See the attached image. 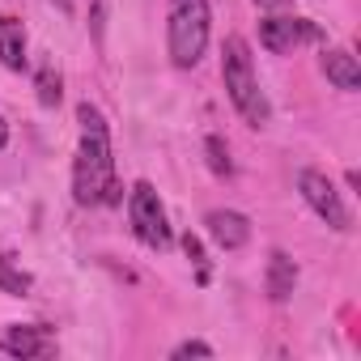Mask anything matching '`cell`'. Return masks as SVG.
<instances>
[{
    "label": "cell",
    "instance_id": "cell-1",
    "mask_svg": "<svg viewBox=\"0 0 361 361\" xmlns=\"http://www.w3.org/2000/svg\"><path fill=\"white\" fill-rule=\"evenodd\" d=\"M77 123H81V140H77V157H73V200L81 209H94L106 200V192L115 183L111 128L94 102L77 106Z\"/></svg>",
    "mask_w": 361,
    "mask_h": 361
},
{
    "label": "cell",
    "instance_id": "cell-2",
    "mask_svg": "<svg viewBox=\"0 0 361 361\" xmlns=\"http://www.w3.org/2000/svg\"><path fill=\"white\" fill-rule=\"evenodd\" d=\"M221 81H226V94H230L234 111H238L251 128H268L272 106H268V94H264L259 81H255L251 47H247V39H238V35H230L226 47H221Z\"/></svg>",
    "mask_w": 361,
    "mask_h": 361
},
{
    "label": "cell",
    "instance_id": "cell-3",
    "mask_svg": "<svg viewBox=\"0 0 361 361\" xmlns=\"http://www.w3.org/2000/svg\"><path fill=\"white\" fill-rule=\"evenodd\" d=\"M209 30H213L209 0H170V13H166L170 64L174 68H196L209 51Z\"/></svg>",
    "mask_w": 361,
    "mask_h": 361
},
{
    "label": "cell",
    "instance_id": "cell-4",
    "mask_svg": "<svg viewBox=\"0 0 361 361\" xmlns=\"http://www.w3.org/2000/svg\"><path fill=\"white\" fill-rule=\"evenodd\" d=\"M128 221H132V234L149 251H166L174 243L170 221H166V209H161L153 183H145V178H140V183H132V192H128Z\"/></svg>",
    "mask_w": 361,
    "mask_h": 361
},
{
    "label": "cell",
    "instance_id": "cell-5",
    "mask_svg": "<svg viewBox=\"0 0 361 361\" xmlns=\"http://www.w3.org/2000/svg\"><path fill=\"white\" fill-rule=\"evenodd\" d=\"M298 192H302V200L310 204V213H314L319 221H327L336 234L353 230V213H348V204L340 200L336 183H331L323 170H298Z\"/></svg>",
    "mask_w": 361,
    "mask_h": 361
},
{
    "label": "cell",
    "instance_id": "cell-6",
    "mask_svg": "<svg viewBox=\"0 0 361 361\" xmlns=\"http://www.w3.org/2000/svg\"><path fill=\"white\" fill-rule=\"evenodd\" d=\"M259 43L272 56H289L306 43H323V30L310 18H264L259 22Z\"/></svg>",
    "mask_w": 361,
    "mask_h": 361
},
{
    "label": "cell",
    "instance_id": "cell-7",
    "mask_svg": "<svg viewBox=\"0 0 361 361\" xmlns=\"http://www.w3.org/2000/svg\"><path fill=\"white\" fill-rule=\"evenodd\" d=\"M0 353H9V357H51L56 340L43 323H13L0 336Z\"/></svg>",
    "mask_w": 361,
    "mask_h": 361
},
{
    "label": "cell",
    "instance_id": "cell-8",
    "mask_svg": "<svg viewBox=\"0 0 361 361\" xmlns=\"http://www.w3.org/2000/svg\"><path fill=\"white\" fill-rule=\"evenodd\" d=\"M204 230H209V238H213L221 251H243V247L251 243V221H247L243 213H234V209H213V213L204 217Z\"/></svg>",
    "mask_w": 361,
    "mask_h": 361
},
{
    "label": "cell",
    "instance_id": "cell-9",
    "mask_svg": "<svg viewBox=\"0 0 361 361\" xmlns=\"http://www.w3.org/2000/svg\"><path fill=\"white\" fill-rule=\"evenodd\" d=\"M319 68H323V77H327L336 90H344V94H357V90H361V64H357L353 51H344V47L323 51Z\"/></svg>",
    "mask_w": 361,
    "mask_h": 361
},
{
    "label": "cell",
    "instance_id": "cell-10",
    "mask_svg": "<svg viewBox=\"0 0 361 361\" xmlns=\"http://www.w3.org/2000/svg\"><path fill=\"white\" fill-rule=\"evenodd\" d=\"M264 289H268V298H272V302H289V293L298 289V264H293L285 251H272V255H268Z\"/></svg>",
    "mask_w": 361,
    "mask_h": 361
},
{
    "label": "cell",
    "instance_id": "cell-11",
    "mask_svg": "<svg viewBox=\"0 0 361 361\" xmlns=\"http://www.w3.org/2000/svg\"><path fill=\"white\" fill-rule=\"evenodd\" d=\"M0 64L13 73L26 68V26L18 18H0Z\"/></svg>",
    "mask_w": 361,
    "mask_h": 361
},
{
    "label": "cell",
    "instance_id": "cell-12",
    "mask_svg": "<svg viewBox=\"0 0 361 361\" xmlns=\"http://www.w3.org/2000/svg\"><path fill=\"white\" fill-rule=\"evenodd\" d=\"M204 153H209V170H213L217 178H234V161H230V149H226L221 136H209V140H204Z\"/></svg>",
    "mask_w": 361,
    "mask_h": 361
},
{
    "label": "cell",
    "instance_id": "cell-13",
    "mask_svg": "<svg viewBox=\"0 0 361 361\" xmlns=\"http://www.w3.org/2000/svg\"><path fill=\"white\" fill-rule=\"evenodd\" d=\"M0 289L13 293V298H22V293L30 289V276L13 268V255H0Z\"/></svg>",
    "mask_w": 361,
    "mask_h": 361
},
{
    "label": "cell",
    "instance_id": "cell-14",
    "mask_svg": "<svg viewBox=\"0 0 361 361\" xmlns=\"http://www.w3.org/2000/svg\"><path fill=\"white\" fill-rule=\"evenodd\" d=\"M183 251H188V259L196 264V281H200V285H209V281H213V272H209V259H204L200 238H196V234H183Z\"/></svg>",
    "mask_w": 361,
    "mask_h": 361
},
{
    "label": "cell",
    "instance_id": "cell-15",
    "mask_svg": "<svg viewBox=\"0 0 361 361\" xmlns=\"http://www.w3.org/2000/svg\"><path fill=\"white\" fill-rule=\"evenodd\" d=\"M60 98H64V90H60V73L43 68V73H39V102H43V106H56Z\"/></svg>",
    "mask_w": 361,
    "mask_h": 361
},
{
    "label": "cell",
    "instance_id": "cell-16",
    "mask_svg": "<svg viewBox=\"0 0 361 361\" xmlns=\"http://www.w3.org/2000/svg\"><path fill=\"white\" fill-rule=\"evenodd\" d=\"M170 357H174V361H183V357H213V344H204V340H183V344L170 348Z\"/></svg>",
    "mask_w": 361,
    "mask_h": 361
},
{
    "label": "cell",
    "instance_id": "cell-17",
    "mask_svg": "<svg viewBox=\"0 0 361 361\" xmlns=\"http://www.w3.org/2000/svg\"><path fill=\"white\" fill-rule=\"evenodd\" d=\"M289 0H255V9H285Z\"/></svg>",
    "mask_w": 361,
    "mask_h": 361
},
{
    "label": "cell",
    "instance_id": "cell-18",
    "mask_svg": "<svg viewBox=\"0 0 361 361\" xmlns=\"http://www.w3.org/2000/svg\"><path fill=\"white\" fill-rule=\"evenodd\" d=\"M5 145H9V123L0 119V149H5Z\"/></svg>",
    "mask_w": 361,
    "mask_h": 361
}]
</instances>
